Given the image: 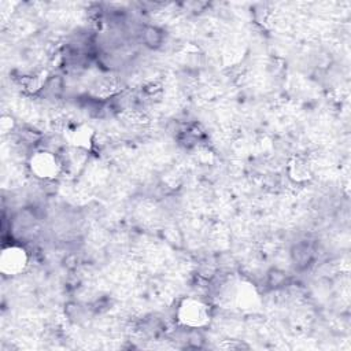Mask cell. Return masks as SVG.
Here are the masks:
<instances>
[{
	"label": "cell",
	"mask_w": 351,
	"mask_h": 351,
	"mask_svg": "<svg viewBox=\"0 0 351 351\" xmlns=\"http://www.w3.org/2000/svg\"><path fill=\"white\" fill-rule=\"evenodd\" d=\"M176 317L182 326L197 329L206 326L210 322V308L200 299L185 298L180 302Z\"/></svg>",
	"instance_id": "1"
},
{
	"label": "cell",
	"mask_w": 351,
	"mask_h": 351,
	"mask_svg": "<svg viewBox=\"0 0 351 351\" xmlns=\"http://www.w3.org/2000/svg\"><path fill=\"white\" fill-rule=\"evenodd\" d=\"M30 173L43 181H51L59 177L62 171V160L49 149H37L27 162Z\"/></svg>",
	"instance_id": "2"
},
{
	"label": "cell",
	"mask_w": 351,
	"mask_h": 351,
	"mask_svg": "<svg viewBox=\"0 0 351 351\" xmlns=\"http://www.w3.org/2000/svg\"><path fill=\"white\" fill-rule=\"evenodd\" d=\"M29 265L27 251L21 245H7L0 255V271L4 276L22 274Z\"/></svg>",
	"instance_id": "3"
},
{
	"label": "cell",
	"mask_w": 351,
	"mask_h": 351,
	"mask_svg": "<svg viewBox=\"0 0 351 351\" xmlns=\"http://www.w3.org/2000/svg\"><path fill=\"white\" fill-rule=\"evenodd\" d=\"M66 140L78 151H90L95 141V130L89 125L81 123L69 130Z\"/></svg>",
	"instance_id": "4"
},
{
	"label": "cell",
	"mask_w": 351,
	"mask_h": 351,
	"mask_svg": "<svg viewBox=\"0 0 351 351\" xmlns=\"http://www.w3.org/2000/svg\"><path fill=\"white\" fill-rule=\"evenodd\" d=\"M288 174L293 181L303 182L311 177V170L304 160L293 159L288 166Z\"/></svg>",
	"instance_id": "5"
},
{
	"label": "cell",
	"mask_w": 351,
	"mask_h": 351,
	"mask_svg": "<svg viewBox=\"0 0 351 351\" xmlns=\"http://www.w3.org/2000/svg\"><path fill=\"white\" fill-rule=\"evenodd\" d=\"M160 40H162V36H160V33H159L156 29L148 27V29L145 30V41H147L149 45H158V44L160 43Z\"/></svg>",
	"instance_id": "6"
}]
</instances>
